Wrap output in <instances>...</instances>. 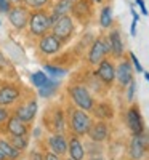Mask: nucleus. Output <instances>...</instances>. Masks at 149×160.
Listing matches in <instances>:
<instances>
[{"label":"nucleus","instance_id":"obj_13","mask_svg":"<svg viewBox=\"0 0 149 160\" xmlns=\"http://www.w3.org/2000/svg\"><path fill=\"white\" fill-rule=\"evenodd\" d=\"M116 80L122 87H127L133 80V69H131V66H130L128 61L120 62L116 68Z\"/></svg>","mask_w":149,"mask_h":160},{"label":"nucleus","instance_id":"obj_1","mask_svg":"<svg viewBox=\"0 0 149 160\" xmlns=\"http://www.w3.org/2000/svg\"><path fill=\"white\" fill-rule=\"evenodd\" d=\"M69 122H71V128L75 133V136H84L88 133L90 127L93 125L91 122V117L82 111V109H71L69 112Z\"/></svg>","mask_w":149,"mask_h":160},{"label":"nucleus","instance_id":"obj_21","mask_svg":"<svg viewBox=\"0 0 149 160\" xmlns=\"http://www.w3.org/2000/svg\"><path fill=\"white\" fill-rule=\"evenodd\" d=\"M58 85H59V83L56 82V80L48 78V80H47V83L39 88V96H42V98H48V96H51L53 93L56 91Z\"/></svg>","mask_w":149,"mask_h":160},{"label":"nucleus","instance_id":"obj_34","mask_svg":"<svg viewBox=\"0 0 149 160\" xmlns=\"http://www.w3.org/2000/svg\"><path fill=\"white\" fill-rule=\"evenodd\" d=\"M31 160H44V155L40 154L39 151H35V152H32V157H31Z\"/></svg>","mask_w":149,"mask_h":160},{"label":"nucleus","instance_id":"obj_10","mask_svg":"<svg viewBox=\"0 0 149 160\" xmlns=\"http://www.w3.org/2000/svg\"><path fill=\"white\" fill-rule=\"evenodd\" d=\"M128 154L131 160H141L146 154V138L144 135L133 136L128 146Z\"/></svg>","mask_w":149,"mask_h":160},{"label":"nucleus","instance_id":"obj_7","mask_svg":"<svg viewBox=\"0 0 149 160\" xmlns=\"http://www.w3.org/2000/svg\"><path fill=\"white\" fill-rule=\"evenodd\" d=\"M61 45L63 42L55 37L53 34H45L40 37V42H39V50L44 53V55H55L61 50Z\"/></svg>","mask_w":149,"mask_h":160},{"label":"nucleus","instance_id":"obj_33","mask_svg":"<svg viewBox=\"0 0 149 160\" xmlns=\"http://www.w3.org/2000/svg\"><path fill=\"white\" fill-rule=\"evenodd\" d=\"M44 160H59V157L56 154H53V152H47L44 155Z\"/></svg>","mask_w":149,"mask_h":160},{"label":"nucleus","instance_id":"obj_19","mask_svg":"<svg viewBox=\"0 0 149 160\" xmlns=\"http://www.w3.org/2000/svg\"><path fill=\"white\" fill-rule=\"evenodd\" d=\"M72 7H74V0H59V2L55 5V8H53V13H51V16H50L51 24L55 22L56 19H59L61 16L67 15Z\"/></svg>","mask_w":149,"mask_h":160},{"label":"nucleus","instance_id":"obj_6","mask_svg":"<svg viewBox=\"0 0 149 160\" xmlns=\"http://www.w3.org/2000/svg\"><path fill=\"white\" fill-rule=\"evenodd\" d=\"M29 11L26 10L24 7H13L8 11V19L13 24V28L16 29H24L29 22Z\"/></svg>","mask_w":149,"mask_h":160},{"label":"nucleus","instance_id":"obj_28","mask_svg":"<svg viewBox=\"0 0 149 160\" xmlns=\"http://www.w3.org/2000/svg\"><path fill=\"white\" fill-rule=\"evenodd\" d=\"M23 2L28 5L29 8H35V10H39V8L45 7V5L48 3V0H23Z\"/></svg>","mask_w":149,"mask_h":160},{"label":"nucleus","instance_id":"obj_3","mask_svg":"<svg viewBox=\"0 0 149 160\" xmlns=\"http://www.w3.org/2000/svg\"><path fill=\"white\" fill-rule=\"evenodd\" d=\"M51 29V21L50 16L44 11H35L34 15L29 16V31L35 37H42Z\"/></svg>","mask_w":149,"mask_h":160},{"label":"nucleus","instance_id":"obj_39","mask_svg":"<svg viewBox=\"0 0 149 160\" xmlns=\"http://www.w3.org/2000/svg\"><path fill=\"white\" fill-rule=\"evenodd\" d=\"M66 160H72V158H66Z\"/></svg>","mask_w":149,"mask_h":160},{"label":"nucleus","instance_id":"obj_17","mask_svg":"<svg viewBox=\"0 0 149 160\" xmlns=\"http://www.w3.org/2000/svg\"><path fill=\"white\" fill-rule=\"evenodd\" d=\"M107 43H109V51H112V55L116 58H120L124 53V40L120 37V32L117 29H112L109 37H107Z\"/></svg>","mask_w":149,"mask_h":160},{"label":"nucleus","instance_id":"obj_25","mask_svg":"<svg viewBox=\"0 0 149 160\" xmlns=\"http://www.w3.org/2000/svg\"><path fill=\"white\" fill-rule=\"evenodd\" d=\"M53 125H55V131L56 133H64V127H66V120H64V114L61 111L55 112V118H53Z\"/></svg>","mask_w":149,"mask_h":160},{"label":"nucleus","instance_id":"obj_16","mask_svg":"<svg viewBox=\"0 0 149 160\" xmlns=\"http://www.w3.org/2000/svg\"><path fill=\"white\" fill-rule=\"evenodd\" d=\"M7 131L11 136H26L28 135V127L16 115H11L7 120Z\"/></svg>","mask_w":149,"mask_h":160},{"label":"nucleus","instance_id":"obj_22","mask_svg":"<svg viewBox=\"0 0 149 160\" xmlns=\"http://www.w3.org/2000/svg\"><path fill=\"white\" fill-rule=\"evenodd\" d=\"M93 111H95V114H96V117H98V118H103V120L112 118V108H111L109 104H106V102L100 104L96 109L93 108Z\"/></svg>","mask_w":149,"mask_h":160},{"label":"nucleus","instance_id":"obj_40","mask_svg":"<svg viewBox=\"0 0 149 160\" xmlns=\"http://www.w3.org/2000/svg\"><path fill=\"white\" fill-rule=\"evenodd\" d=\"M0 24H2V22H0Z\"/></svg>","mask_w":149,"mask_h":160},{"label":"nucleus","instance_id":"obj_18","mask_svg":"<svg viewBox=\"0 0 149 160\" xmlns=\"http://www.w3.org/2000/svg\"><path fill=\"white\" fill-rule=\"evenodd\" d=\"M87 135L95 141V142H101L107 138V135H109V127H107L106 122H96L95 125L90 127L88 133Z\"/></svg>","mask_w":149,"mask_h":160},{"label":"nucleus","instance_id":"obj_14","mask_svg":"<svg viewBox=\"0 0 149 160\" xmlns=\"http://www.w3.org/2000/svg\"><path fill=\"white\" fill-rule=\"evenodd\" d=\"M48 146L53 154L56 155H64L67 152V139L64 138L63 133H55L48 138Z\"/></svg>","mask_w":149,"mask_h":160},{"label":"nucleus","instance_id":"obj_30","mask_svg":"<svg viewBox=\"0 0 149 160\" xmlns=\"http://www.w3.org/2000/svg\"><path fill=\"white\" fill-rule=\"evenodd\" d=\"M130 58H131V61H133V66H135V69H136L138 72H143V68H141L140 61L136 59V55H135V53H130Z\"/></svg>","mask_w":149,"mask_h":160},{"label":"nucleus","instance_id":"obj_4","mask_svg":"<svg viewBox=\"0 0 149 160\" xmlns=\"http://www.w3.org/2000/svg\"><path fill=\"white\" fill-rule=\"evenodd\" d=\"M51 31H53V35L58 37L61 42H64V40H67L72 32H74V22H72V18L71 16H61L59 19H56L55 22L51 24Z\"/></svg>","mask_w":149,"mask_h":160},{"label":"nucleus","instance_id":"obj_2","mask_svg":"<svg viewBox=\"0 0 149 160\" xmlns=\"http://www.w3.org/2000/svg\"><path fill=\"white\" fill-rule=\"evenodd\" d=\"M69 95L74 101V104L77 106V109H82L85 112L93 111L95 108V101L90 95V91L84 87V85H74L69 88Z\"/></svg>","mask_w":149,"mask_h":160},{"label":"nucleus","instance_id":"obj_20","mask_svg":"<svg viewBox=\"0 0 149 160\" xmlns=\"http://www.w3.org/2000/svg\"><path fill=\"white\" fill-rule=\"evenodd\" d=\"M0 152L3 154L5 158H10V160H15L19 157V152L15 146H13L10 141H5V139H0Z\"/></svg>","mask_w":149,"mask_h":160},{"label":"nucleus","instance_id":"obj_37","mask_svg":"<svg viewBox=\"0 0 149 160\" xmlns=\"http://www.w3.org/2000/svg\"><path fill=\"white\" fill-rule=\"evenodd\" d=\"M144 77H146V80H147V82H149V72H146V74H144Z\"/></svg>","mask_w":149,"mask_h":160},{"label":"nucleus","instance_id":"obj_29","mask_svg":"<svg viewBox=\"0 0 149 160\" xmlns=\"http://www.w3.org/2000/svg\"><path fill=\"white\" fill-rule=\"evenodd\" d=\"M8 111L3 108V106H0V125H2V123H5L7 122V120H8Z\"/></svg>","mask_w":149,"mask_h":160},{"label":"nucleus","instance_id":"obj_15","mask_svg":"<svg viewBox=\"0 0 149 160\" xmlns=\"http://www.w3.org/2000/svg\"><path fill=\"white\" fill-rule=\"evenodd\" d=\"M67 152H69V158L72 160H84L85 158V149L82 141L79 139V136H72L67 141Z\"/></svg>","mask_w":149,"mask_h":160},{"label":"nucleus","instance_id":"obj_35","mask_svg":"<svg viewBox=\"0 0 149 160\" xmlns=\"http://www.w3.org/2000/svg\"><path fill=\"white\" fill-rule=\"evenodd\" d=\"M136 3L140 5L141 11H143V15H147V10H146V5H144V0H136Z\"/></svg>","mask_w":149,"mask_h":160},{"label":"nucleus","instance_id":"obj_23","mask_svg":"<svg viewBox=\"0 0 149 160\" xmlns=\"http://www.w3.org/2000/svg\"><path fill=\"white\" fill-rule=\"evenodd\" d=\"M100 24L103 26V28H111L112 24V10L111 7H104L101 10V15H100Z\"/></svg>","mask_w":149,"mask_h":160},{"label":"nucleus","instance_id":"obj_31","mask_svg":"<svg viewBox=\"0 0 149 160\" xmlns=\"http://www.w3.org/2000/svg\"><path fill=\"white\" fill-rule=\"evenodd\" d=\"M0 11L3 13L10 11V0H0Z\"/></svg>","mask_w":149,"mask_h":160},{"label":"nucleus","instance_id":"obj_36","mask_svg":"<svg viewBox=\"0 0 149 160\" xmlns=\"http://www.w3.org/2000/svg\"><path fill=\"white\" fill-rule=\"evenodd\" d=\"M88 160H103V158H101V157H90Z\"/></svg>","mask_w":149,"mask_h":160},{"label":"nucleus","instance_id":"obj_24","mask_svg":"<svg viewBox=\"0 0 149 160\" xmlns=\"http://www.w3.org/2000/svg\"><path fill=\"white\" fill-rule=\"evenodd\" d=\"M48 78H50V77H48L45 72L39 71V72H34V74L31 75V82H32V85H34V87L40 88L42 85H45V83H47V80H48Z\"/></svg>","mask_w":149,"mask_h":160},{"label":"nucleus","instance_id":"obj_8","mask_svg":"<svg viewBox=\"0 0 149 160\" xmlns=\"http://www.w3.org/2000/svg\"><path fill=\"white\" fill-rule=\"evenodd\" d=\"M96 75L100 77V80L106 85H111L116 80V66L112 64V61L109 59H103L98 62V69H96Z\"/></svg>","mask_w":149,"mask_h":160},{"label":"nucleus","instance_id":"obj_9","mask_svg":"<svg viewBox=\"0 0 149 160\" xmlns=\"http://www.w3.org/2000/svg\"><path fill=\"white\" fill-rule=\"evenodd\" d=\"M35 114H37V101L35 99H31L28 102L21 104L19 108L16 109V114L15 115L21 120L23 123H31L32 120H34V117H35Z\"/></svg>","mask_w":149,"mask_h":160},{"label":"nucleus","instance_id":"obj_5","mask_svg":"<svg viewBox=\"0 0 149 160\" xmlns=\"http://www.w3.org/2000/svg\"><path fill=\"white\" fill-rule=\"evenodd\" d=\"M109 53V43L106 38H98L95 40L90 51H88V62L90 64H98L100 61L104 59V56Z\"/></svg>","mask_w":149,"mask_h":160},{"label":"nucleus","instance_id":"obj_11","mask_svg":"<svg viewBox=\"0 0 149 160\" xmlns=\"http://www.w3.org/2000/svg\"><path fill=\"white\" fill-rule=\"evenodd\" d=\"M127 125H128L130 131L133 133V136H138V135H143L144 133V125H143L141 115H140L136 108L128 109V112H127Z\"/></svg>","mask_w":149,"mask_h":160},{"label":"nucleus","instance_id":"obj_26","mask_svg":"<svg viewBox=\"0 0 149 160\" xmlns=\"http://www.w3.org/2000/svg\"><path fill=\"white\" fill-rule=\"evenodd\" d=\"M18 151H24L28 148V138L26 136H11V141H10Z\"/></svg>","mask_w":149,"mask_h":160},{"label":"nucleus","instance_id":"obj_32","mask_svg":"<svg viewBox=\"0 0 149 160\" xmlns=\"http://www.w3.org/2000/svg\"><path fill=\"white\" fill-rule=\"evenodd\" d=\"M133 96H135V82L131 80V82L128 83V95H127L128 101H131V99H133Z\"/></svg>","mask_w":149,"mask_h":160},{"label":"nucleus","instance_id":"obj_27","mask_svg":"<svg viewBox=\"0 0 149 160\" xmlns=\"http://www.w3.org/2000/svg\"><path fill=\"white\" fill-rule=\"evenodd\" d=\"M45 68V71L51 75V77H63V75H66V71L64 69H59V68H56V66H51V64H47V66H44Z\"/></svg>","mask_w":149,"mask_h":160},{"label":"nucleus","instance_id":"obj_12","mask_svg":"<svg viewBox=\"0 0 149 160\" xmlns=\"http://www.w3.org/2000/svg\"><path fill=\"white\" fill-rule=\"evenodd\" d=\"M19 88L15 87V85H3L0 87V106H10L13 102H16L18 98H19Z\"/></svg>","mask_w":149,"mask_h":160},{"label":"nucleus","instance_id":"obj_38","mask_svg":"<svg viewBox=\"0 0 149 160\" xmlns=\"http://www.w3.org/2000/svg\"><path fill=\"white\" fill-rule=\"evenodd\" d=\"M0 160H5V157H3V154L0 152Z\"/></svg>","mask_w":149,"mask_h":160}]
</instances>
